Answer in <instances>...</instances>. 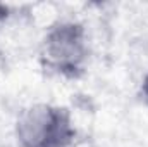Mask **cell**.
I'll return each instance as SVG.
<instances>
[{
	"instance_id": "277c9868",
	"label": "cell",
	"mask_w": 148,
	"mask_h": 147,
	"mask_svg": "<svg viewBox=\"0 0 148 147\" xmlns=\"http://www.w3.org/2000/svg\"><path fill=\"white\" fill-rule=\"evenodd\" d=\"M12 16V7L7 5V3H2L0 2V26L5 24L9 21V17Z\"/></svg>"
},
{
	"instance_id": "6da1fadb",
	"label": "cell",
	"mask_w": 148,
	"mask_h": 147,
	"mask_svg": "<svg viewBox=\"0 0 148 147\" xmlns=\"http://www.w3.org/2000/svg\"><path fill=\"white\" fill-rule=\"evenodd\" d=\"M91 49L81 21L60 19L48 26L40 40L38 62L45 73L64 80H81L90 64Z\"/></svg>"
},
{
	"instance_id": "3957f363",
	"label": "cell",
	"mask_w": 148,
	"mask_h": 147,
	"mask_svg": "<svg viewBox=\"0 0 148 147\" xmlns=\"http://www.w3.org/2000/svg\"><path fill=\"white\" fill-rule=\"evenodd\" d=\"M138 94H140L141 102L148 107V71L145 73L143 80H141V83H140V92H138Z\"/></svg>"
},
{
	"instance_id": "7a4b0ae2",
	"label": "cell",
	"mask_w": 148,
	"mask_h": 147,
	"mask_svg": "<svg viewBox=\"0 0 148 147\" xmlns=\"http://www.w3.org/2000/svg\"><path fill=\"white\" fill-rule=\"evenodd\" d=\"M14 137L19 147H74L77 128L69 107L36 102L19 112Z\"/></svg>"
}]
</instances>
